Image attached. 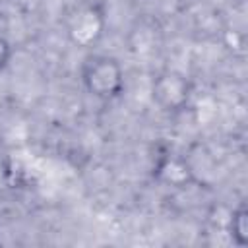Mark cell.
Listing matches in <instances>:
<instances>
[{
  "label": "cell",
  "mask_w": 248,
  "mask_h": 248,
  "mask_svg": "<svg viewBox=\"0 0 248 248\" xmlns=\"http://www.w3.org/2000/svg\"><path fill=\"white\" fill-rule=\"evenodd\" d=\"M81 83L99 101H114L124 91V68L114 56L89 54L81 64Z\"/></svg>",
  "instance_id": "cell-1"
},
{
  "label": "cell",
  "mask_w": 248,
  "mask_h": 248,
  "mask_svg": "<svg viewBox=\"0 0 248 248\" xmlns=\"http://www.w3.org/2000/svg\"><path fill=\"white\" fill-rule=\"evenodd\" d=\"M105 29L103 14L93 6H78L66 19L68 39L78 46L95 45Z\"/></svg>",
  "instance_id": "cell-2"
},
{
  "label": "cell",
  "mask_w": 248,
  "mask_h": 248,
  "mask_svg": "<svg viewBox=\"0 0 248 248\" xmlns=\"http://www.w3.org/2000/svg\"><path fill=\"white\" fill-rule=\"evenodd\" d=\"M190 97V83L176 72H165L153 81V99L163 110H178Z\"/></svg>",
  "instance_id": "cell-3"
},
{
  "label": "cell",
  "mask_w": 248,
  "mask_h": 248,
  "mask_svg": "<svg viewBox=\"0 0 248 248\" xmlns=\"http://www.w3.org/2000/svg\"><path fill=\"white\" fill-rule=\"evenodd\" d=\"M246 207L244 205H238L232 215H231V236L234 238V242L238 246L246 244Z\"/></svg>",
  "instance_id": "cell-4"
},
{
  "label": "cell",
  "mask_w": 248,
  "mask_h": 248,
  "mask_svg": "<svg viewBox=\"0 0 248 248\" xmlns=\"http://www.w3.org/2000/svg\"><path fill=\"white\" fill-rule=\"evenodd\" d=\"M12 56H14V46H12V43H10L6 37L0 35V72L8 68Z\"/></svg>",
  "instance_id": "cell-5"
}]
</instances>
